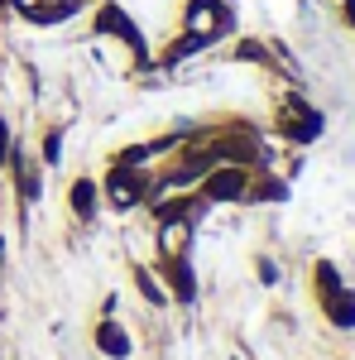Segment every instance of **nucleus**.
<instances>
[{
  "mask_svg": "<svg viewBox=\"0 0 355 360\" xmlns=\"http://www.w3.org/2000/svg\"><path fill=\"white\" fill-rule=\"evenodd\" d=\"M72 212L82 217V221H91V212H96V183H72Z\"/></svg>",
  "mask_w": 355,
  "mask_h": 360,
  "instance_id": "9b49d317",
  "label": "nucleus"
},
{
  "mask_svg": "<svg viewBox=\"0 0 355 360\" xmlns=\"http://www.w3.org/2000/svg\"><path fill=\"white\" fill-rule=\"evenodd\" d=\"M346 15H351V25H355V0H346Z\"/></svg>",
  "mask_w": 355,
  "mask_h": 360,
  "instance_id": "aec40b11",
  "label": "nucleus"
},
{
  "mask_svg": "<svg viewBox=\"0 0 355 360\" xmlns=\"http://www.w3.org/2000/svg\"><path fill=\"white\" fill-rule=\"evenodd\" d=\"M322 307H327V317L336 322V327H355V293L336 288V293H327V298H322Z\"/></svg>",
  "mask_w": 355,
  "mask_h": 360,
  "instance_id": "6e6552de",
  "label": "nucleus"
},
{
  "mask_svg": "<svg viewBox=\"0 0 355 360\" xmlns=\"http://www.w3.org/2000/svg\"><path fill=\"white\" fill-rule=\"evenodd\" d=\"M317 288H322V298H327V293H336V288H341V274H336L331 264H317Z\"/></svg>",
  "mask_w": 355,
  "mask_h": 360,
  "instance_id": "2eb2a0df",
  "label": "nucleus"
},
{
  "mask_svg": "<svg viewBox=\"0 0 355 360\" xmlns=\"http://www.w3.org/2000/svg\"><path fill=\"white\" fill-rule=\"evenodd\" d=\"M135 283H139V293H144V303H164V288L154 283L149 269H135Z\"/></svg>",
  "mask_w": 355,
  "mask_h": 360,
  "instance_id": "ddd939ff",
  "label": "nucleus"
},
{
  "mask_svg": "<svg viewBox=\"0 0 355 360\" xmlns=\"http://www.w3.org/2000/svg\"><path fill=\"white\" fill-rule=\"evenodd\" d=\"M188 236H192L188 217H178V221H159V245H164V255H183V250H188Z\"/></svg>",
  "mask_w": 355,
  "mask_h": 360,
  "instance_id": "0eeeda50",
  "label": "nucleus"
},
{
  "mask_svg": "<svg viewBox=\"0 0 355 360\" xmlns=\"http://www.w3.org/2000/svg\"><path fill=\"white\" fill-rule=\"evenodd\" d=\"M283 135L298 139V144L317 139L322 135V115L312 111V106H302V101H288V106H283Z\"/></svg>",
  "mask_w": 355,
  "mask_h": 360,
  "instance_id": "f03ea898",
  "label": "nucleus"
},
{
  "mask_svg": "<svg viewBox=\"0 0 355 360\" xmlns=\"http://www.w3.org/2000/svg\"><path fill=\"white\" fill-rule=\"evenodd\" d=\"M207 44H212L207 34H183V39H178V44L168 49V63H183V58H188V53H202Z\"/></svg>",
  "mask_w": 355,
  "mask_h": 360,
  "instance_id": "f8f14e48",
  "label": "nucleus"
},
{
  "mask_svg": "<svg viewBox=\"0 0 355 360\" xmlns=\"http://www.w3.org/2000/svg\"><path fill=\"white\" fill-rule=\"evenodd\" d=\"M164 274H168V283H173V298H178V303H192V298H197V278H192L188 255H168Z\"/></svg>",
  "mask_w": 355,
  "mask_h": 360,
  "instance_id": "39448f33",
  "label": "nucleus"
},
{
  "mask_svg": "<svg viewBox=\"0 0 355 360\" xmlns=\"http://www.w3.org/2000/svg\"><path fill=\"white\" fill-rule=\"evenodd\" d=\"M235 58H245V63H264V44H240V49H235Z\"/></svg>",
  "mask_w": 355,
  "mask_h": 360,
  "instance_id": "dca6fc26",
  "label": "nucleus"
},
{
  "mask_svg": "<svg viewBox=\"0 0 355 360\" xmlns=\"http://www.w3.org/2000/svg\"><path fill=\"white\" fill-rule=\"evenodd\" d=\"M15 5H20V10H34V5H39V0H15Z\"/></svg>",
  "mask_w": 355,
  "mask_h": 360,
  "instance_id": "6ab92c4d",
  "label": "nucleus"
},
{
  "mask_svg": "<svg viewBox=\"0 0 355 360\" xmlns=\"http://www.w3.org/2000/svg\"><path fill=\"white\" fill-rule=\"evenodd\" d=\"M250 188V168L245 164H217L202 183V197L207 202H240Z\"/></svg>",
  "mask_w": 355,
  "mask_h": 360,
  "instance_id": "f257e3e1",
  "label": "nucleus"
},
{
  "mask_svg": "<svg viewBox=\"0 0 355 360\" xmlns=\"http://www.w3.org/2000/svg\"><path fill=\"white\" fill-rule=\"evenodd\" d=\"M96 346H101L106 356H130V336H125V327H115V322H101Z\"/></svg>",
  "mask_w": 355,
  "mask_h": 360,
  "instance_id": "9d476101",
  "label": "nucleus"
},
{
  "mask_svg": "<svg viewBox=\"0 0 355 360\" xmlns=\"http://www.w3.org/2000/svg\"><path fill=\"white\" fill-rule=\"evenodd\" d=\"M96 29H106V34H120V39H125V44L135 49V58H144V39H139V29L130 25V20H125V15H120L115 5H106V10L96 15Z\"/></svg>",
  "mask_w": 355,
  "mask_h": 360,
  "instance_id": "423d86ee",
  "label": "nucleus"
},
{
  "mask_svg": "<svg viewBox=\"0 0 355 360\" xmlns=\"http://www.w3.org/2000/svg\"><path fill=\"white\" fill-rule=\"evenodd\" d=\"M188 25H192V34H221L226 29V10H221V0H192L188 5Z\"/></svg>",
  "mask_w": 355,
  "mask_h": 360,
  "instance_id": "20e7f679",
  "label": "nucleus"
},
{
  "mask_svg": "<svg viewBox=\"0 0 355 360\" xmlns=\"http://www.w3.org/2000/svg\"><path fill=\"white\" fill-rule=\"evenodd\" d=\"M245 197H259V202H278L283 197V183L269 178V183H259V188H245Z\"/></svg>",
  "mask_w": 355,
  "mask_h": 360,
  "instance_id": "4468645a",
  "label": "nucleus"
},
{
  "mask_svg": "<svg viewBox=\"0 0 355 360\" xmlns=\"http://www.w3.org/2000/svg\"><path fill=\"white\" fill-rule=\"evenodd\" d=\"M15 164H20V159H15ZM20 193H25V197H39V183H34V173H29L25 164H20Z\"/></svg>",
  "mask_w": 355,
  "mask_h": 360,
  "instance_id": "f3484780",
  "label": "nucleus"
},
{
  "mask_svg": "<svg viewBox=\"0 0 355 360\" xmlns=\"http://www.w3.org/2000/svg\"><path fill=\"white\" fill-rule=\"evenodd\" d=\"M77 5H82V0H39L34 10H25V15L34 20V25H58V20H67Z\"/></svg>",
  "mask_w": 355,
  "mask_h": 360,
  "instance_id": "1a4fd4ad",
  "label": "nucleus"
},
{
  "mask_svg": "<svg viewBox=\"0 0 355 360\" xmlns=\"http://www.w3.org/2000/svg\"><path fill=\"white\" fill-rule=\"evenodd\" d=\"M58 144H63V135H49V144H44V164H58Z\"/></svg>",
  "mask_w": 355,
  "mask_h": 360,
  "instance_id": "a211bd4d",
  "label": "nucleus"
},
{
  "mask_svg": "<svg viewBox=\"0 0 355 360\" xmlns=\"http://www.w3.org/2000/svg\"><path fill=\"white\" fill-rule=\"evenodd\" d=\"M139 193H144V178H139L135 168H125V164L110 168V178H106V197L115 202V207H135Z\"/></svg>",
  "mask_w": 355,
  "mask_h": 360,
  "instance_id": "7ed1b4c3",
  "label": "nucleus"
}]
</instances>
